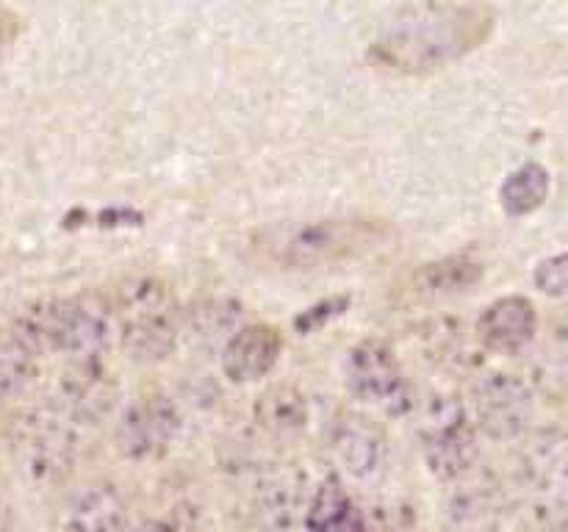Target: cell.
Segmentation results:
<instances>
[{"mask_svg": "<svg viewBox=\"0 0 568 532\" xmlns=\"http://www.w3.org/2000/svg\"><path fill=\"white\" fill-rule=\"evenodd\" d=\"M494 33V11L480 3H419L383 22L369 59L381 70L427 75L466 59Z\"/></svg>", "mask_w": 568, "mask_h": 532, "instance_id": "6da1fadb", "label": "cell"}, {"mask_svg": "<svg viewBox=\"0 0 568 532\" xmlns=\"http://www.w3.org/2000/svg\"><path fill=\"white\" fill-rule=\"evenodd\" d=\"M33 352H59L72 360L100 358L116 336L114 308L100 294L48 297L31 303L11 321Z\"/></svg>", "mask_w": 568, "mask_h": 532, "instance_id": "7a4b0ae2", "label": "cell"}, {"mask_svg": "<svg viewBox=\"0 0 568 532\" xmlns=\"http://www.w3.org/2000/svg\"><path fill=\"white\" fill-rule=\"evenodd\" d=\"M386 238L388 225L383 219L322 216V219H305L264 233L261 247L286 269H320V266L358 258Z\"/></svg>", "mask_w": 568, "mask_h": 532, "instance_id": "3957f363", "label": "cell"}, {"mask_svg": "<svg viewBox=\"0 0 568 532\" xmlns=\"http://www.w3.org/2000/svg\"><path fill=\"white\" fill-rule=\"evenodd\" d=\"M111 308L122 349L136 364H161L181 344L183 310L161 277H131Z\"/></svg>", "mask_w": 568, "mask_h": 532, "instance_id": "277c9868", "label": "cell"}, {"mask_svg": "<svg viewBox=\"0 0 568 532\" xmlns=\"http://www.w3.org/2000/svg\"><path fill=\"white\" fill-rule=\"evenodd\" d=\"M78 424L55 402L20 410L9 424V452L22 480L55 488L72 474L78 458Z\"/></svg>", "mask_w": 568, "mask_h": 532, "instance_id": "5b68a950", "label": "cell"}, {"mask_svg": "<svg viewBox=\"0 0 568 532\" xmlns=\"http://www.w3.org/2000/svg\"><path fill=\"white\" fill-rule=\"evenodd\" d=\"M422 458L433 477L453 482L477 466L480 443L469 408L453 393H433L416 421Z\"/></svg>", "mask_w": 568, "mask_h": 532, "instance_id": "8992f818", "label": "cell"}, {"mask_svg": "<svg viewBox=\"0 0 568 532\" xmlns=\"http://www.w3.org/2000/svg\"><path fill=\"white\" fill-rule=\"evenodd\" d=\"M527 436V432H525ZM519 482L536 499L541 513V532L566 530V485H568V452L566 436L558 427H547L525 438L519 449Z\"/></svg>", "mask_w": 568, "mask_h": 532, "instance_id": "52a82bcc", "label": "cell"}, {"mask_svg": "<svg viewBox=\"0 0 568 532\" xmlns=\"http://www.w3.org/2000/svg\"><path fill=\"white\" fill-rule=\"evenodd\" d=\"M344 380L355 399L383 413L405 416L414 410V391H410L403 364L392 344L383 338H364L349 349Z\"/></svg>", "mask_w": 568, "mask_h": 532, "instance_id": "ba28073f", "label": "cell"}, {"mask_svg": "<svg viewBox=\"0 0 568 532\" xmlns=\"http://www.w3.org/2000/svg\"><path fill=\"white\" fill-rule=\"evenodd\" d=\"M532 416H536V393L525 377L494 371L475 386L471 421L494 441L521 438L530 430Z\"/></svg>", "mask_w": 568, "mask_h": 532, "instance_id": "9c48e42d", "label": "cell"}, {"mask_svg": "<svg viewBox=\"0 0 568 532\" xmlns=\"http://www.w3.org/2000/svg\"><path fill=\"white\" fill-rule=\"evenodd\" d=\"M181 430V408L164 393H150L122 410L116 421V449L128 460H153L175 443Z\"/></svg>", "mask_w": 568, "mask_h": 532, "instance_id": "30bf717a", "label": "cell"}, {"mask_svg": "<svg viewBox=\"0 0 568 532\" xmlns=\"http://www.w3.org/2000/svg\"><path fill=\"white\" fill-rule=\"evenodd\" d=\"M333 454L344 466L349 477L361 482H372L386 471L388 466V438L381 424L364 413L344 410L333 419L327 432Z\"/></svg>", "mask_w": 568, "mask_h": 532, "instance_id": "8fae6325", "label": "cell"}, {"mask_svg": "<svg viewBox=\"0 0 568 532\" xmlns=\"http://www.w3.org/2000/svg\"><path fill=\"white\" fill-rule=\"evenodd\" d=\"M55 405L75 424H98L114 410L116 380L105 371L100 358L75 360V366L61 380Z\"/></svg>", "mask_w": 568, "mask_h": 532, "instance_id": "7c38bea8", "label": "cell"}, {"mask_svg": "<svg viewBox=\"0 0 568 532\" xmlns=\"http://www.w3.org/2000/svg\"><path fill=\"white\" fill-rule=\"evenodd\" d=\"M453 482L455 488L444 504L447 532H499L505 519L499 488L491 480L475 477V469Z\"/></svg>", "mask_w": 568, "mask_h": 532, "instance_id": "4fadbf2b", "label": "cell"}, {"mask_svg": "<svg viewBox=\"0 0 568 532\" xmlns=\"http://www.w3.org/2000/svg\"><path fill=\"white\" fill-rule=\"evenodd\" d=\"M283 352L281 332L272 325H247L244 321L220 352L222 371L231 382H258L277 366Z\"/></svg>", "mask_w": 568, "mask_h": 532, "instance_id": "5bb4252c", "label": "cell"}, {"mask_svg": "<svg viewBox=\"0 0 568 532\" xmlns=\"http://www.w3.org/2000/svg\"><path fill=\"white\" fill-rule=\"evenodd\" d=\"M538 332V310L532 299L508 294L488 305L477 319V336L483 347L499 355H516L532 344Z\"/></svg>", "mask_w": 568, "mask_h": 532, "instance_id": "9a60e30c", "label": "cell"}, {"mask_svg": "<svg viewBox=\"0 0 568 532\" xmlns=\"http://www.w3.org/2000/svg\"><path fill=\"white\" fill-rule=\"evenodd\" d=\"M305 482L292 471L264 474L253 493V519L261 532H292L305 513Z\"/></svg>", "mask_w": 568, "mask_h": 532, "instance_id": "2e32d148", "label": "cell"}, {"mask_svg": "<svg viewBox=\"0 0 568 532\" xmlns=\"http://www.w3.org/2000/svg\"><path fill=\"white\" fill-rule=\"evenodd\" d=\"M244 325V305L231 297L200 299L181 314V341H186L194 352L211 355L222 352L227 338Z\"/></svg>", "mask_w": 568, "mask_h": 532, "instance_id": "e0dca14e", "label": "cell"}, {"mask_svg": "<svg viewBox=\"0 0 568 532\" xmlns=\"http://www.w3.org/2000/svg\"><path fill=\"white\" fill-rule=\"evenodd\" d=\"M128 504L109 482H94L72 499L64 532H125Z\"/></svg>", "mask_w": 568, "mask_h": 532, "instance_id": "ac0fdd59", "label": "cell"}, {"mask_svg": "<svg viewBox=\"0 0 568 532\" xmlns=\"http://www.w3.org/2000/svg\"><path fill=\"white\" fill-rule=\"evenodd\" d=\"M303 526L308 532H366L364 510L355 504V499L336 477L322 482L308 499Z\"/></svg>", "mask_w": 568, "mask_h": 532, "instance_id": "d6986e66", "label": "cell"}, {"mask_svg": "<svg viewBox=\"0 0 568 532\" xmlns=\"http://www.w3.org/2000/svg\"><path fill=\"white\" fill-rule=\"evenodd\" d=\"M255 424L272 438L300 436L308 424V399L294 386H272L253 408Z\"/></svg>", "mask_w": 568, "mask_h": 532, "instance_id": "ffe728a7", "label": "cell"}, {"mask_svg": "<svg viewBox=\"0 0 568 532\" xmlns=\"http://www.w3.org/2000/svg\"><path fill=\"white\" fill-rule=\"evenodd\" d=\"M486 266L471 255H449V258L425 264L414 275V288L422 297H455L469 291L483 280Z\"/></svg>", "mask_w": 568, "mask_h": 532, "instance_id": "44dd1931", "label": "cell"}, {"mask_svg": "<svg viewBox=\"0 0 568 532\" xmlns=\"http://www.w3.org/2000/svg\"><path fill=\"white\" fill-rule=\"evenodd\" d=\"M39 371V355L31 344L14 330H0V402L14 399L26 391Z\"/></svg>", "mask_w": 568, "mask_h": 532, "instance_id": "7402d4cb", "label": "cell"}, {"mask_svg": "<svg viewBox=\"0 0 568 532\" xmlns=\"http://www.w3.org/2000/svg\"><path fill=\"white\" fill-rule=\"evenodd\" d=\"M552 188L549 170L541 164H525L510 172L499 186V203H503L508 216H530L532 211L541 208Z\"/></svg>", "mask_w": 568, "mask_h": 532, "instance_id": "603a6c76", "label": "cell"}, {"mask_svg": "<svg viewBox=\"0 0 568 532\" xmlns=\"http://www.w3.org/2000/svg\"><path fill=\"white\" fill-rule=\"evenodd\" d=\"M364 524L366 532H410L416 524V508L399 499H386L364 510Z\"/></svg>", "mask_w": 568, "mask_h": 532, "instance_id": "cb8c5ba5", "label": "cell"}, {"mask_svg": "<svg viewBox=\"0 0 568 532\" xmlns=\"http://www.w3.org/2000/svg\"><path fill=\"white\" fill-rule=\"evenodd\" d=\"M347 308H349V297H344V294L322 299V303H314L311 308H305L303 314L294 319V330H297L300 336H308V332H316L320 327L331 325V321L338 319Z\"/></svg>", "mask_w": 568, "mask_h": 532, "instance_id": "d4e9b609", "label": "cell"}, {"mask_svg": "<svg viewBox=\"0 0 568 532\" xmlns=\"http://www.w3.org/2000/svg\"><path fill=\"white\" fill-rule=\"evenodd\" d=\"M532 283H536L538 291H544L547 297H564L568 286V258L564 253L549 255L532 272Z\"/></svg>", "mask_w": 568, "mask_h": 532, "instance_id": "484cf974", "label": "cell"}, {"mask_svg": "<svg viewBox=\"0 0 568 532\" xmlns=\"http://www.w3.org/2000/svg\"><path fill=\"white\" fill-rule=\"evenodd\" d=\"M136 532H178V530H175V526L170 524V521L153 519V521H144V524L139 526Z\"/></svg>", "mask_w": 568, "mask_h": 532, "instance_id": "4316f807", "label": "cell"}]
</instances>
